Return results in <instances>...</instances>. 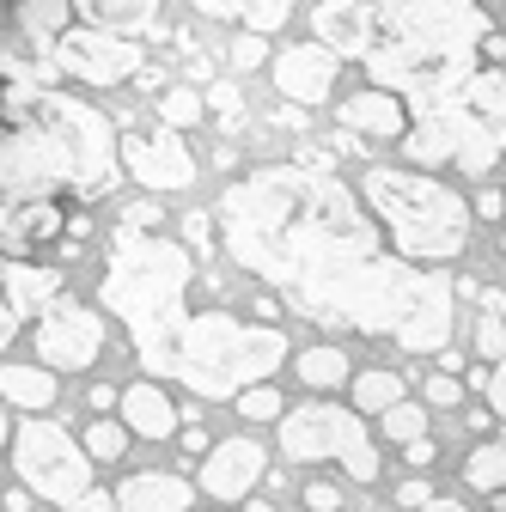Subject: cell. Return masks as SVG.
Wrapping results in <instances>:
<instances>
[{
	"mask_svg": "<svg viewBox=\"0 0 506 512\" xmlns=\"http://www.w3.org/2000/svg\"><path fill=\"white\" fill-rule=\"evenodd\" d=\"M13 470L31 494L55 500L61 512H74L86 494H98L92 488V452L74 445L55 421H19L13 427Z\"/></svg>",
	"mask_w": 506,
	"mask_h": 512,
	"instance_id": "obj_9",
	"label": "cell"
},
{
	"mask_svg": "<svg viewBox=\"0 0 506 512\" xmlns=\"http://www.w3.org/2000/svg\"><path fill=\"white\" fill-rule=\"evenodd\" d=\"M122 171L147 189H189L196 183V159L183 153L177 128H159V135H122Z\"/></svg>",
	"mask_w": 506,
	"mask_h": 512,
	"instance_id": "obj_12",
	"label": "cell"
},
{
	"mask_svg": "<svg viewBox=\"0 0 506 512\" xmlns=\"http://www.w3.org/2000/svg\"><path fill=\"white\" fill-rule=\"evenodd\" d=\"M293 7H299V0H196L202 19H232V25H244L250 37L281 31V25L293 19Z\"/></svg>",
	"mask_w": 506,
	"mask_h": 512,
	"instance_id": "obj_19",
	"label": "cell"
},
{
	"mask_svg": "<svg viewBox=\"0 0 506 512\" xmlns=\"http://www.w3.org/2000/svg\"><path fill=\"white\" fill-rule=\"evenodd\" d=\"M232 409H238L244 421H287V409H281V391H275V384H257V391H244Z\"/></svg>",
	"mask_w": 506,
	"mask_h": 512,
	"instance_id": "obj_31",
	"label": "cell"
},
{
	"mask_svg": "<svg viewBox=\"0 0 506 512\" xmlns=\"http://www.w3.org/2000/svg\"><path fill=\"white\" fill-rule=\"evenodd\" d=\"M226 250L330 330L391 336L409 354L452 342V287L385 256L366 196L318 165H263L220 196Z\"/></svg>",
	"mask_w": 506,
	"mask_h": 512,
	"instance_id": "obj_1",
	"label": "cell"
},
{
	"mask_svg": "<svg viewBox=\"0 0 506 512\" xmlns=\"http://www.w3.org/2000/svg\"><path fill=\"white\" fill-rule=\"evenodd\" d=\"M336 116H342V128H354V135H372V141H397V135H409V104H403L397 92H378V86L348 92V104H336Z\"/></svg>",
	"mask_w": 506,
	"mask_h": 512,
	"instance_id": "obj_17",
	"label": "cell"
},
{
	"mask_svg": "<svg viewBox=\"0 0 506 512\" xmlns=\"http://www.w3.org/2000/svg\"><path fill=\"white\" fill-rule=\"evenodd\" d=\"M385 439L403 445V452H409V445H421V439H427V409H415V403L391 409V415H385Z\"/></svg>",
	"mask_w": 506,
	"mask_h": 512,
	"instance_id": "obj_30",
	"label": "cell"
},
{
	"mask_svg": "<svg viewBox=\"0 0 506 512\" xmlns=\"http://www.w3.org/2000/svg\"><path fill=\"white\" fill-rule=\"evenodd\" d=\"M409 165L415 171H439V165H452L464 177H488L506 153V128L476 116L470 104H439V110H421V122L409 128V141H403Z\"/></svg>",
	"mask_w": 506,
	"mask_h": 512,
	"instance_id": "obj_7",
	"label": "cell"
},
{
	"mask_svg": "<svg viewBox=\"0 0 506 512\" xmlns=\"http://www.w3.org/2000/svg\"><path fill=\"white\" fill-rule=\"evenodd\" d=\"M464 104H470L476 116H488V122H500V128H506V68L476 74V80H470V92H464Z\"/></svg>",
	"mask_w": 506,
	"mask_h": 512,
	"instance_id": "obj_27",
	"label": "cell"
},
{
	"mask_svg": "<svg viewBox=\"0 0 506 512\" xmlns=\"http://www.w3.org/2000/svg\"><path fill=\"white\" fill-rule=\"evenodd\" d=\"M348 391H354V409H360V415H391V409H403V378L385 372V366H378V372H360Z\"/></svg>",
	"mask_w": 506,
	"mask_h": 512,
	"instance_id": "obj_25",
	"label": "cell"
},
{
	"mask_svg": "<svg viewBox=\"0 0 506 512\" xmlns=\"http://www.w3.org/2000/svg\"><path fill=\"white\" fill-rule=\"evenodd\" d=\"M263 55H269V49H263V37H250V31L238 37V61H244V68H257Z\"/></svg>",
	"mask_w": 506,
	"mask_h": 512,
	"instance_id": "obj_36",
	"label": "cell"
},
{
	"mask_svg": "<svg viewBox=\"0 0 506 512\" xmlns=\"http://www.w3.org/2000/svg\"><path fill=\"white\" fill-rule=\"evenodd\" d=\"M122 141L110 135V122L68 98V92H37V86H7V147H0V183L7 202H55V189H98L116 183Z\"/></svg>",
	"mask_w": 506,
	"mask_h": 512,
	"instance_id": "obj_3",
	"label": "cell"
},
{
	"mask_svg": "<svg viewBox=\"0 0 506 512\" xmlns=\"http://www.w3.org/2000/svg\"><path fill=\"white\" fill-rule=\"evenodd\" d=\"M31 506V488H7V512H25Z\"/></svg>",
	"mask_w": 506,
	"mask_h": 512,
	"instance_id": "obj_39",
	"label": "cell"
},
{
	"mask_svg": "<svg viewBox=\"0 0 506 512\" xmlns=\"http://www.w3.org/2000/svg\"><path fill=\"white\" fill-rule=\"evenodd\" d=\"M232 512H275L269 500H244V506H232Z\"/></svg>",
	"mask_w": 506,
	"mask_h": 512,
	"instance_id": "obj_41",
	"label": "cell"
},
{
	"mask_svg": "<svg viewBox=\"0 0 506 512\" xmlns=\"http://www.w3.org/2000/svg\"><path fill=\"white\" fill-rule=\"evenodd\" d=\"M55 299H61V275L25 263V256H13V263H7V336H19L25 324L37 330V317H43Z\"/></svg>",
	"mask_w": 506,
	"mask_h": 512,
	"instance_id": "obj_15",
	"label": "cell"
},
{
	"mask_svg": "<svg viewBox=\"0 0 506 512\" xmlns=\"http://www.w3.org/2000/svg\"><path fill=\"white\" fill-rule=\"evenodd\" d=\"M287 366V336L275 324H244L232 311H202L171 354V378L202 397H244Z\"/></svg>",
	"mask_w": 506,
	"mask_h": 512,
	"instance_id": "obj_6",
	"label": "cell"
},
{
	"mask_svg": "<svg viewBox=\"0 0 506 512\" xmlns=\"http://www.w3.org/2000/svg\"><path fill=\"white\" fill-rule=\"evenodd\" d=\"M74 512H122V506H116V494H86Z\"/></svg>",
	"mask_w": 506,
	"mask_h": 512,
	"instance_id": "obj_37",
	"label": "cell"
},
{
	"mask_svg": "<svg viewBox=\"0 0 506 512\" xmlns=\"http://www.w3.org/2000/svg\"><path fill=\"white\" fill-rule=\"evenodd\" d=\"M68 13H74V0H25L19 7V37L37 43V49H55L68 37Z\"/></svg>",
	"mask_w": 506,
	"mask_h": 512,
	"instance_id": "obj_21",
	"label": "cell"
},
{
	"mask_svg": "<svg viewBox=\"0 0 506 512\" xmlns=\"http://www.w3.org/2000/svg\"><path fill=\"white\" fill-rule=\"evenodd\" d=\"M0 397L13 409H49L55 403V372L49 366H7L0 372Z\"/></svg>",
	"mask_w": 506,
	"mask_h": 512,
	"instance_id": "obj_23",
	"label": "cell"
},
{
	"mask_svg": "<svg viewBox=\"0 0 506 512\" xmlns=\"http://www.w3.org/2000/svg\"><path fill=\"white\" fill-rule=\"evenodd\" d=\"M488 409H494V415L506 421V360H500V366L488 372Z\"/></svg>",
	"mask_w": 506,
	"mask_h": 512,
	"instance_id": "obj_34",
	"label": "cell"
},
{
	"mask_svg": "<svg viewBox=\"0 0 506 512\" xmlns=\"http://www.w3.org/2000/svg\"><path fill=\"white\" fill-rule=\"evenodd\" d=\"M61 232V202H31L7 214V250H37Z\"/></svg>",
	"mask_w": 506,
	"mask_h": 512,
	"instance_id": "obj_22",
	"label": "cell"
},
{
	"mask_svg": "<svg viewBox=\"0 0 506 512\" xmlns=\"http://www.w3.org/2000/svg\"><path fill=\"white\" fill-rule=\"evenodd\" d=\"M263 445L257 439H220L214 452L202 458V494H214V500H244L250 488H257V476H263Z\"/></svg>",
	"mask_w": 506,
	"mask_h": 512,
	"instance_id": "obj_14",
	"label": "cell"
},
{
	"mask_svg": "<svg viewBox=\"0 0 506 512\" xmlns=\"http://www.w3.org/2000/svg\"><path fill=\"white\" fill-rule=\"evenodd\" d=\"M80 445H86L98 464H116L122 452H129V427H116V421H104V415H98V421L86 427V439H80Z\"/></svg>",
	"mask_w": 506,
	"mask_h": 512,
	"instance_id": "obj_28",
	"label": "cell"
},
{
	"mask_svg": "<svg viewBox=\"0 0 506 512\" xmlns=\"http://www.w3.org/2000/svg\"><path fill=\"white\" fill-rule=\"evenodd\" d=\"M159 116H165V128H189V122H202V116H208V104H202V92L171 86V92L159 98Z\"/></svg>",
	"mask_w": 506,
	"mask_h": 512,
	"instance_id": "obj_29",
	"label": "cell"
},
{
	"mask_svg": "<svg viewBox=\"0 0 506 512\" xmlns=\"http://www.w3.org/2000/svg\"><path fill=\"white\" fill-rule=\"evenodd\" d=\"M116 403H122V427L141 433V439H153V445L177 439V427H183V415H177V403L165 397V384H159V378L129 384V391H122Z\"/></svg>",
	"mask_w": 506,
	"mask_h": 512,
	"instance_id": "obj_16",
	"label": "cell"
},
{
	"mask_svg": "<svg viewBox=\"0 0 506 512\" xmlns=\"http://www.w3.org/2000/svg\"><path fill=\"white\" fill-rule=\"evenodd\" d=\"M311 31L324 49L354 55L378 92L439 110L476 80V55L488 49V13L476 0H324L311 7Z\"/></svg>",
	"mask_w": 506,
	"mask_h": 512,
	"instance_id": "obj_2",
	"label": "cell"
},
{
	"mask_svg": "<svg viewBox=\"0 0 506 512\" xmlns=\"http://www.w3.org/2000/svg\"><path fill=\"white\" fill-rule=\"evenodd\" d=\"M116 506L122 512H189L196 506V488L183 476H165V470H141L116 488Z\"/></svg>",
	"mask_w": 506,
	"mask_h": 512,
	"instance_id": "obj_18",
	"label": "cell"
},
{
	"mask_svg": "<svg viewBox=\"0 0 506 512\" xmlns=\"http://www.w3.org/2000/svg\"><path fill=\"white\" fill-rule=\"evenodd\" d=\"M403 458H409L415 470H427V464H433V439H421V445H409V452H403Z\"/></svg>",
	"mask_w": 506,
	"mask_h": 512,
	"instance_id": "obj_38",
	"label": "cell"
},
{
	"mask_svg": "<svg viewBox=\"0 0 506 512\" xmlns=\"http://www.w3.org/2000/svg\"><path fill=\"white\" fill-rule=\"evenodd\" d=\"M31 348L43 354L49 372H86L98 354H104V317L92 305H74V299H55L37 330H31Z\"/></svg>",
	"mask_w": 506,
	"mask_h": 512,
	"instance_id": "obj_10",
	"label": "cell"
},
{
	"mask_svg": "<svg viewBox=\"0 0 506 512\" xmlns=\"http://www.w3.org/2000/svg\"><path fill=\"white\" fill-rule=\"evenodd\" d=\"M464 482H470L476 494H500V488H506V433H494V439L470 445V458H464Z\"/></svg>",
	"mask_w": 506,
	"mask_h": 512,
	"instance_id": "obj_24",
	"label": "cell"
},
{
	"mask_svg": "<svg viewBox=\"0 0 506 512\" xmlns=\"http://www.w3.org/2000/svg\"><path fill=\"white\" fill-rule=\"evenodd\" d=\"M421 512H470L464 500H433V506H421Z\"/></svg>",
	"mask_w": 506,
	"mask_h": 512,
	"instance_id": "obj_40",
	"label": "cell"
},
{
	"mask_svg": "<svg viewBox=\"0 0 506 512\" xmlns=\"http://www.w3.org/2000/svg\"><path fill=\"white\" fill-rule=\"evenodd\" d=\"M427 397H433V403H458V378H452V372H439V378L427 384Z\"/></svg>",
	"mask_w": 506,
	"mask_h": 512,
	"instance_id": "obj_35",
	"label": "cell"
},
{
	"mask_svg": "<svg viewBox=\"0 0 506 512\" xmlns=\"http://www.w3.org/2000/svg\"><path fill=\"white\" fill-rule=\"evenodd\" d=\"M189 281H196V263L189 250L171 244V238H153V232H122L110 263H104V281H98V299L104 311L122 317L147 378H171V354L189 330Z\"/></svg>",
	"mask_w": 506,
	"mask_h": 512,
	"instance_id": "obj_4",
	"label": "cell"
},
{
	"mask_svg": "<svg viewBox=\"0 0 506 512\" xmlns=\"http://www.w3.org/2000/svg\"><path fill=\"white\" fill-rule=\"evenodd\" d=\"M476 354H482L488 366L506 360V317H500V311H482V317H476Z\"/></svg>",
	"mask_w": 506,
	"mask_h": 512,
	"instance_id": "obj_32",
	"label": "cell"
},
{
	"mask_svg": "<svg viewBox=\"0 0 506 512\" xmlns=\"http://www.w3.org/2000/svg\"><path fill=\"white\" fill-rule=\"evenodd\" d=\"M293 372L299 384H311V391H342V384H354L360 372H348V348H299L293 354Z\"/></svg>",
	"mask_w": 506,
	"mask_h": 512,
	"instance_id": "obj_20",
	"label": "cell"
},
{
	"mask_svg": "<svg viewBox=\"0 0 506 512\" xmlns=\"http://www.w3.org/2000/svg\"><path fill=\"white\" fill-rule=\"evenodd\" d=\"M305 506H311V512H336V506H342V488H336V482H311V488H305Z\"/></svg>",
	"mask_w": 506,
	"mask_h": 512,
	"instance_id": "obj_33",
	"label": "cell"
},
{
	"mask_svg": "<svg viewBox=\"0 0 506 512\" xmlns=\"http://www.w3.org/2000/svg\"><path fill=\"white\" fill-rule=\"evenodd\" d=\"M360 196L372 208V220L385 226V238L397 244L403 263L427 269V263H452L470 244V202L452 183H439L427 171H397V165H372L360 177Z\"/></svg>",
	"mask_w": 506,
	"mask_h": 512,
	"instance_id": "obj_5",
	"label": "cell"
},
{
	"mask_svg": "<svg viewBox=\"0 0 506 512\" xmlns=\"http://www.w3.org/2000/svg\"><path fill=\"white\" fill-rule=\"evenodd\" d=\"M55 68L74 74L86 86H122L141 74V49L122 37V31H104V25H80L55 43Z\"/></svg>",
	"mask_w": 506,
	"mask_h": 512,
	"instance_id": "obj_11",
	"label": "cell"
},
{
	"mask_svg": "<svg viewBox=\"0 0 506 512\" xmlns=\"http://www.w3.org/2000/svg\"><path fill=\"white\" fill-rule=\"evenodd\" d=\"M336 61H342V55L324 49L318 37L281 49V55H275V86H281V98H293V104H324L330 86H336Z\"/></svg>",
	"mask_w": 506,
	"mask_h": 512,
	"instance_id": "obj_13",
	"label": "cell"
},
{
	"mask_svg": "<svg viewBox=\"0 0 506 512\" xmlns=\"http://www.w3.org/2000/svg\"><path fill=\"white\" fill-rule=\"evenodd\" d=\"M281 452L293 464H342L354 482H378V445L366 439L360 409L342 403H305L281 421Z\"/></svg>",
	"mask_w": 506,
	"mask_h": 512,
	"instance_id": "obj_8",
	"label": "cell"
},
{
	"mask_svg": "<svg viewBox=\"0 0 506 512\" xmlns=\"http://www.w3.org/2000/svg\"><path fill=\"white\" fill-rule=\"evenodd\" d=\"M80 7L92 13V25L104 31H129V25H147L159 13V0H80Z\"/></svg>",
	"mask_w": 506,
	"mask_h": 512,
	"instance_id": "obj_26",
	"label": "cell"
}]
</instances>
